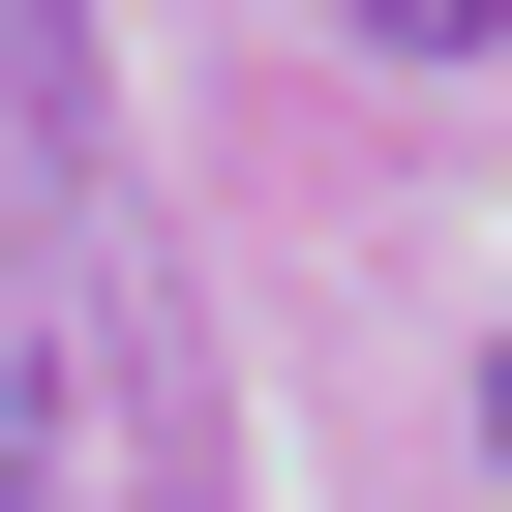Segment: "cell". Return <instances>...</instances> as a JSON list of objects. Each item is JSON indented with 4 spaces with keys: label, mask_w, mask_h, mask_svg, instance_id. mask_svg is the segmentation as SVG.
Segmentation results:
<instances>
[{
    "label": "cell",
    "mask_w": 512,
    "mask_h": 512,
    "mask_svg": "<svg viewBox=\"0 0 512 512\" xmlns=\"http://www.w3.org/2000/svg\"><path fill=\"white\" fill-rule=\"evenodd\" d=\"M0 512H61V332H31V272H0Z\"/></svg>",
    "instance_id": "obj_1"
},
{
    "label": "cell",
    "mask_w": 512,
    "mask_h": 512,
    "mask_svg": "<svg viewBox=\"0 0 512 512\" xmlns=\"http://www.w3.org/2000/svg\"><path fill=\"white\" fill-rule=\"evenodd\" d=\"M362 31H422V61H452V31H482V0H362Z\"/></svg>",
    "instance_id": "obj_2"
},
{
    "label": "cell",
    "mask_w": 512,
    "mask_h": 512,
    "mask_svg": "<svg viewBox=\"0 0 512 512\" xmlns=\"http://www.w3.org/2000/svg\"><path fill=\"white\" fill-rule=\"evenodd\" d=\"M482 422H512V362H482Z\"/></svg>",
    "instance_id": "obj_3"
}]
</instances>
